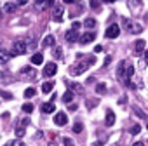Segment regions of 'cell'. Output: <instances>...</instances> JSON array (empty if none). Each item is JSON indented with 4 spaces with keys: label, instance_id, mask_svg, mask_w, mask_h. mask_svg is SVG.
Instances as JSON below:
<instances>
[{
    "label": "cell",
    "instance_id": "c3c4849f",
    "mask_svg": "<svg viewBox=\"0 0 148 146\" xmlns=\"http://www.w3.org/2000/svg\"><path fill=\"white\" fill-rule=\"evenodd\" d=\"M2 14H4V11H2V9H0V18H2Z\"/></svg>",
    "mask_w": 148,
    "mask_h": 146
},
{
    "label": "cell",
    "instance_id": "f6af8a7d",
    "mask_svg": "<svg viewBox=\"0 0 148 146\" xmlns=\"http://www.w3.org/2000/svg\"><path fill=\"white\" fill-rule=\"evenodd\" d=\"M99 2H106V4H112V2H115V0H99Z\"/></svg>",
    "mask_w": 148,
    "mask_h": 146
},
{
    "label": "cell",
    "instance_id": "44dd1931",
    "mask_svg": "<svg viewBox=\"0 0 148 146\" xmlns=\"http://www.w3.org/2000/svg\"><path fill=\"white\" fill-rule=\"evenodd\" d=\"M106 92V84H98L96 85V94H105Z\"/></svg>",
    "mask_w": 148,
    "mask_h": 146
},
{
    "label": "cell",
    "instance_id": "ab89813d",
    "mask_svg": "<svg viewBox=\"0 0 148 146\" xmlns=\"http://www.w3.org/2000/svg\"><path fill=\"white\" fill-rule=\"evenodd\" d=\"M35 137H37V139L44 137V132H42V130H37V132H35Z\"/></svg>",
    "mask_w": 148,
    "mask_h": 146
},
{
    "label": "cell",
    "instance_id": "9a60e30c",
    "mask_svg": "<svg viewBox=\"0 0 148 146\" xmlns=\"http://www.w3.org/2000/svg\"><path fill=\"white\" fill-rule=\"evenodd\" d=\"M82 25H84L86 28H89V30H92V28L96 26V19H94V18H87V19H86V21H84Z\"/></svg>",
    "mask_w": 148,
    "mask_h": 146
},
{
    "label": "cell",
    "instance_id": "f546056e",
    "mask_svg": "<svg viewBox=\"0 0 148 146\" xmlns=\"http://www.w3.org/2000/svg\"><path fill=\"white\" fill-rule=\"evenodd\" d=\"M80 26H82V23H79V21H73V23H71V30H75V31H79Z\"/></svg>",
    "mask_w": 148,
    "mask_h": 146
},
{
    "label": "cell",
    "instance_id": "5bb4252c",
    "mask_svg": "<svg viewBox=\"0 0 148 146\" xmlns=\"http://www.w3.org/2000/svg\"><path fill=\"white\" fill-rule=\"evenodd\" d=\"M42 111L44 113H54L56 111V106H54V103L51 101V103H44V106H42Z\"/></svg>",
    "mask_w": 148,
    "mask_h": 146
},
{
    "label": "cell",
    "instance_id": "7dc6e473",
    "mask_svg": "<svg viewBox=\"0 0 148 146\" xmlns=\"http://www.w3.org/2000/svg\"><path fill=\"white\" fill-rule=\"evenodd\" d=\"M47 146H56V144H54V143H49V144H47Z\"/></svg>",
    "mask_w": 148,
    "mask_h": 146
},
{
    "label": "cell",
    "instance_id": "8d00e7d4",
    "mask_svg": "<svg viewBox=\"0 0 148 146\" xmlns=\"http://www.w3.org/2000/svg\"><path fill=\"white\" fill-rule=\"evenodd\" d=\"M26 4H28V0H18V4H16V5L21 7V5H26Z\"/></svg>",
    "mask_w": 148,
    "mask_h": 146
},
{
    "label": "cell",
    "instance_id": "74e56055",
    "mask_svg": "<svg viewBox=\"0 0 148 146\" xmlns=\"http://www.w3.org/2000/svg\"><path fill=\"white\" fill-rule=\"evenodd\" d=\"M44 2H45V9H49V7L54 4V0H44Z\"/></svg>",
    "mask_w": 148,
    "mask_h": 146
},
{
    "label": "cell",
    "instance_id": "4fadbf2b",
    "mask_svg": "<svg viewBox=\"0 0 148 146\" xmlns=\"http://www.w3.org/2000/svg\"><path fill=\"white\" fill-rule=\"evenodd\" d=\"M44 63V56H42V52H37V54H33L32 56V64H42Z\"/></svg>",
    "mask_w": 148,
    "mask_h": 146
},
{
    "label": "cell",
    "instance_id": "d4e9b609",
    "mask_svg": "<svg viewBox=\"0 0 148 146\" xmlns=\"http://www.w3.org/2000/svg\"><path fill=\"white\" fill-rule=\"evenodd\" d=\"M82 129H84V125H82L80 122H77L75 125H73V132H77V134H80V132H82Z\"/></svg>",
    "mask_w": 148,
    "mask_h": 146
},
{
    "label": "cell",
    "instance_id": "6da1fadb",
    "mask_svg": "<svg viewBox=\"0 0 148 146\" xmlns=\"http://www.w3.org/2000/svg\"><path fill=\"white\" fill-rule=\"evenodd\" d=\"M26 44L23 42V40H16L14 44H12V50H11V56H21V54H25L26 52Z\"/></svg>",
    "mask_w": 148,
    "mask_h": 146
},
{
    "label": "cell",
    "instance_id": "e0dca14e",
    "mask_svg": "<svg viewBox=\"0 0 148 146\" xmlns=\"http://www.w3.org/2000/svg\"><path fill=\"white\" fill-rule=\"evenodd\" d=\"M52 89H54V84H52V82H45V84L42 85V92H44V94H49Z\"/></svg>",
    "mask_w": 148,
    "mask_h": 146
},
{
    "label": "cell",
    "instance_id": "4316f807",
    "mask_svg": "<svg viewBox=\"0 0 148 146\" xmlns=\"http://www.w3.org/2000/svg\"><path fill=\"white\" fill-rule=\"evenodd\" d=\"M125 75H127V78H129V80L132 78V75H134V68H132V66H127V71H125Z\"/></svg>",
    "mask_w": 148,
    "mask_h": 146
},
{
    "label": "cell",
    "instance_id": "ba28073f",
    "mask_svg": "<svg viewBox=\"0 0 148 146\" xmlns=\"http://www.w3.org/2000/svg\"><path fill=\"white\" fill-rule=\"evenodd\" d=\"M64 38H66L70 44L77 42V40H79V31H75V30H68V31H66V35H64Z\"/></svg>",
    "mask_w": 148,
    "mask_h": 146
},
{
    "label": "cell",
    "instance_id": "cb8c5ba5",
    "mask_svg": "<svg viewBox=\"0 0 148 146\" xmlns=\"http://www.w3.org/2000/svg\"><path fill=\"white\" fill-rule=\"evenodd\" d=\"M23 111H25V113H32V111H33V104H32V103H25V104H23Z\"/></svg>",
    "mask_w": 148,
    "mask_h": 146
},
{
    "label": "cell",
    "instance_id": "5b68a950",
    "mask_svg": "<svg viewBox=\"0 0 148 146\" xmlns=\"http://www.w3.org/2000/svg\"><path fill=\"white\" fill-rule=\"evenodd\" d=\"M87 68H89V64H87V63H80V64H75L70 71H71V75H82V73H84Z\"/></svg>",
    "mask_w": 148,
    "mask_h": 146
},
{
    "label": "cell",
    "instance_id": "484cf974",
    "mask_svg": "<svg viewBox=\"0 0 148 146\" xmlns=\"http://www.w3.org/2000/svg\"><path fill=\"white\" fill-rule=\"evenodd\" d=\"M122 23H124V26H125V30H129V31L132 30V23H131V21H129L127 18H124V19H122Z\"/></svg>",
    "mask_w": 148,
    "mask_h": 146
},
{
    "label": "cell",
    "instance_id": "7bdbcfd3",
    "mask_svg": "<svg viewBox=\"0 0 148 146\" xmlns=\"http://www.w3.org/2000/svg\"><path fill=\"white\" fill-rule=\"evenodd\" d=\"M56 57H61V49H56Z\"/></svg>",
    "mask_w": 148,
    "mask_h": 146
},
{
    "label": "cell",
    "instance_id": "30bf717a",
    "mask_svg": "<svg viewBox=\"0 0 148 146\" xmlns=\"http://www.w3.org/2000/svg\"><path fill=\"white\" fill-rule=\"evenodd\" d=\"M105 123H106V127H112V125L115 123V113H113L112 110H106V118H105Z\"/></svg>",
    "mask_w": 148,
    "mask_h": 146
},
{
    "label": "cell",
    "instance_id": "f1b7e54d",
    "mask_svg": "<svg viewBox=\"0 0 148 146\" xmlns=\"http://www.w3.org/2000/svg\"><path fill=\"white\" fill-rule=\"evenodd\" d=\"M139 130H141V127L136 123V125H132V127H131V130H129V132H131V134H139Z\"/></svg>",
    "mask_w": 148,
    "mask_h": 146
},
{
    "label": "cell",
    "instance_id": "ac0fdd59",
    "mask_svg": "<svg viewBox=\"0 0 148 146\" xmlns=\"http://www.w3.org/2000/svg\"><path fill=\"white\" fill-rule=\"evenodd\" d=\"M33 7H35V11H45V2L44 0H37L33 4Z\"/></svg>",
    "mask_w": 148,
    "mask_h": 146
},
{
    "label": "cell",
    "instance_id": "60d3db41",
    "mask_svg": "<svg viewBox=\"0 0 148 146\" xmlns=\"http://www.w3.org/2000/svg\"><path fill=\"white\" fill-rule=\"evenodd\" d=\"M110 63H112V57H110V56H106V57H105V66H106V64H110Z\"/></svg>",
    "mask_w": 148,
    "mask_h": 146
},
{
    "label": "cell",
    "instance_id": "7c38bea8",
    "mask_svg": "<svg viewBox=\"0 0 148 146\" xmlns=\"http://www.w3.org/2000/svg\"><path fill=\"white\" fill-rule=\"evenodd\" d=\"M54 44H56L54 35H47V37L42 40V47H51V45H54Z\"/></svg>",
    "mask_w": 148,
    "mask_h": 146
},
{
    "label": "cell",
    "instance_id": "bcb514c9",
    "mask_svg": "<svg viewBox=\"0 0 148 146\" xmlns=\"http://www.w3.org/2000/svg\"><path fill=\"white\" fill-rule=\"evenodd\" d=\"M63 2H64V4H73L75 0H63Z\"/></svg>",
    "mask_w": 148,
    "mask_h": 146
},
{
    "label": "cell",
    "instance_id": "d6a6232c",
    "mask_svg": "<svg viewBox=\"0 0 148 146\" xmlns=\"http://www.w3.org/2000/svg\"><path fill=\"white\" fill-rule=\"evenodd\" d=\"M70 87H71V91H82L80 84H70Z\"/></svg>",
    "mask_w": 148,
    "mask_h": 146
},
{
    "label": "cell",
    "instance_id": "2e32d148",
    "mask_svg": "<svg viewBox=\"0 0 148 146\" xmlns=\"http://www.w3.org/2000/svg\"><path fill=\"white\" fill-rule=\"evenodd\" d=\"M73 101V91H66L64 94H63V103H71Z\"/></svg>",
    "mask_w": 148,
    "mask_h": 146
},
{
    "label": "cell",
    "instance_id": "3957f363",
    "mask_svg": "<svg viewBox=\"0 0 148 146\" xmlns=\"http://www.w3.org/2000/svg\"><path fill=\"white\" fill-rule=\"evenodd\" d=\"M56 71H58V66H56V63H47L45 66H44V77H54L56 75Z\"/></svg>",
    "mask_w": 148,
    "mask_h": 146
},
{
    "label": "cell",
    "instance_id": "52a82bcc",
    "mask_svg": "<svg viewBox=\"0 0 148 146\" xmlns=\"http://www.w3.org/2000/svg\"><path fill=\"white\" fill-rule=\"evenodd\" d=\"M96 38V35H94V31H87V33H84L82 37H80V44H84V45H87V44H91L92 40Z\"/></svg>",
    "mask_w": 148,
    "mask_h": 146
},
{
    "label": "cell",
    "instance_id": "83f0119b",
    "mask_svg": "<svg viewBox=\"0 0 148 146\" xmlns=\"http://www.w3.org/2000/svg\"><path fill=\"white\" fill-rule=\"evenodd\" d=\"M124 70H125V68H124V61H122V63L119 64V70H117V75H119V77H124Z\"/></svg>",
    "mask_w": 148,
    "mask_h": 146
},
{
    "label": "cell",
    "instance_id": "d590c367",
    "mask_svg": "<svg viewBox=\"0 0 148 146\" xmlns=\"http://www.w3.org/2000/svg\"><path fill=\"white\" fill-rule=\"evenodd\" d=\"M19 123H21L23 127H26V125L30 123V118H21V120H19Z\"/></svg>",
    "mask_w": 148,
    "mask_h": 146
},
{
    "label": "cell",
    "instance_id": "d6986e66",
    "mask_svg": "<svg viewBox=\"0 0 148 146\" xmlns=\"http://www.w3.org/2000/svg\"><path fill=\"white\" fill-rule=\"evenodd\" d=\"M9 57H11V54H9V52H5L4 49L0 50V63H7V61H9Z\"/></svg>",
    "mask_w": 148,
    "mask_h": 146
},
{
    "label": "cell",
    "instance_id": "7402d4cb",
    "mask_svg": "<svg viewBox=\"0 0 148 146\" xmlns=\"http://www.w3.org/2000/svg\"><path fill=\"white\" fill-rule=\"evenodd\" d=\"M35 94H37V91H35L33 87H28V89L25 91V98H28V99H30V98H33Z\"/></svg>",
    "mask_w": 148,
    "mask_h": 146
},
{
    "label": "cell",
    "instance_id": "e575fe53",
    "mask_svg": "<svg viewBox=\"0 0 148 146\" xmlns=\"http://www.w3.org/2000/svg\"><path fill=\"white\" fill-rule=\"evenodd\" d=\"M2 94V99H12V94L11 92H0Z\"/></svg>",
    "mask_w": 148,
    "mask_h": 146
},
{
    "label": "cell",
    "instance_id": "9c48e42d",
    "mask_svg": "<svg viewBox=\"0 0 148 146\" xmlns=\"http://www.w3.org/2000/svg\"><path fill=\"white\" fill-rule=\"evenodd\" d=\"M145 47H146V42L143 38H138L136 40V45H134V52L136 54H141V52H145Z\"/></svg>",
    "mask_w": 148,
    "mask_h": 146
},
{
    "label": "cell",
    "instance_id": "ffe728a7",
    "mask_svg": "<svg viewBox=\"0 0 148 146\" xmlns=\"http://www.w3.org/2000/svg\"><path fill=\"white\" fill-rule=\"evenodd\" d=\"M25 132H26V130H25V127H23L21 123H18V127H16V136H18L19 139H23V136H25Z\"/></svg>",
    "mask_w": 148,
    "mask_h": 146
},
{
    "label": "cell",
    "instance_id": "1f68e13d",
    "mask_svg": "<svg viewBox=\"0 0 148 146\" xmlns=\"http://www.w3.org/2000/svg\"><path fill=\"white\" fill-rule=\"evenodd\" d=\"M11 146H25V143H23V139H19V137H18L16 141H12V143H11Z\"/></svg>",
    "mask_w": 148,
    "mask_h": 146
},
{
    "label": "cell",
    "instance_id": "681fc988",
    "mask_svg": "<svg viewBox=\"0 0 148 146\" xmlns=\"http://www.w3.org/2000/svg\"><path fill=\"white\" fill-rule=\"evenodd\" d=\"M0 50H2V47H0Z\"/></svg>",
    "mask_w": 148,
    "mask_h": 146
},
{
    "label": "cell",
    "instance_id": "f35d334b",
    "mask_svg": "<svg viewBox=\"0 0 148 146\" xmlns=\"http://www.w3.org/2000/svg\"><path fill=\"white\" fill-rule=\"evenodd\" d=\"M134 111H136V113H138V115H139L141 118H145V113H143V111H141L139 108H134Z\"/></svg>",
    "mask_w": 148,
    "mask_h": 146
},
{
    "label": "cell",
    "instance_id": "f907efd6",
    "mask_svg": "<svg viewBox=\"0 0 148 146\" xmlns=\"http://www.w3.org/2000/svg\"><path fill=\"white\" fill-rule=\"evenodd\" d=\"M5 146H9V144H5Z\"/></svg>",
    "mask_w": 148,
    "mask_h": 146
},
{
    "label": "cell",
    "instance_id": "8fae6325",
    "mask_svg": "<svg viewBox=\"0 0 148 146\" xmlns=\"http://www.w3.org/2000/svg\"><path fill=\"white\" fill-rule=\"evenodd\" d=\"M4 12H7V14H14L16 11H18V5L14 4V2H7L5 5H4V9H2Z\"/></svg>",
    "mask_w": 148,
    "mask_h": 146
},
{
    "label": "cell",
    "instance_id": "4dcf8cb0",
    "mask_svg": "<svg viewBox=\"0 0 148 146\" xmlns=\"http://www.w3.org/2000/svg\"><path fill=\"white\" fill-rule=\"evenodd\" d=\"M99 5H101L99 0H91V7H92V9H96V11H98V9H99Z\"/></svg>",
    "mask_w": 148,
    "mask_h": 146
},
{
    "label": "cell",
    "instance_id": "b9f144b4",
    "mask_svg": "<svg viewBox=\"0 0 148 146\" xmlns=\"http://www.w3.org/2000/svg\"><path fill=\"white\" fill-rule=\"evenodd\" d=\"M101 50H103V47H101V45H96V47H94V52H101Z\"/></svg>",
    "mask_w": 148,
    "mask_h": 146
},
{
    "label": "cell",
    "instance_id": "8992f818",
    "mask_svg": "<svg viewBox=\"0 0 148 146\" xmlns=\"http://www.w3.org/2000/svg\"><path fill=\"white\" fill-rule=\"evenodd\" d=\"M52 19H54L56 23H61V21H63V7H61V5H56V7H54V11H52Z\"/></svg>",
    "mask_w": 148,
    "mask_h": 146
},
{
    "label": "cell",
    "instance_id": "ee69618b",
    "mask_svg": "<svg viewBox=\"0 0 148 146\" xmlns=\"http://www.w3.org/2000/svg\"><path fill=\"white\" fill-rule=\"evenodd\" d=\"M132 146H145V144H143V143H141V141H138V143H134V144H132Z\"/></svg>",
    "mask_w": 148,
    "mask_h": 146
},
{
    "label": "cell",
    "instance_id": "836d02e7",
    "mask_svg": "<svg viewBox=\"0 0 148 146\" xmlns=\"http://www.w3.org/2000/svg\"><path fill=\"white\" fill-rule=\"evenodd\" d=\"M63 144H64V146H73V141H71L70 137H64V139H63Z\"/></svg>",
    "mask_w": 148,
    "mask_h": 146
},
{
    "label": "cell",
    "instance_id": "603a6c76",
    "mask_svg": "<svg viewBox=\"0 0 148 146\" xmlns=\"http://www.w3.org/2000/svg\"><path fill=\"white\" fill-rule=\"evenodd\" d=\"M33 73V68L32 66H25V68H21V75H32Z\"/></svg>",
    "mask_w": 148,
    "mask_h": 146
},
{
    "label": "cell",
    "instance_id": "277c9868",
    "mask_svg": "<svg viewBox=\"0 0 148 146\" xmlns=\"http://www.w3.org/2000/svg\"><path fill=\"white\" fill-rule=\"evenodd\" d=\"M66 122H68V117H66V113H64V111H58V113L54 115V123H56L58 127L66 125Z\"/></svg>",
    "mask_w": 148,
    "mask_h": 146
},
{
    "label": "cell",
    "instance_id": "7a4b0ae2",
    "mask_svg": "<svg viewBox=\"0 0 148 146\" xmlns=\"http://www.w3.org/2000/svg\"><path fill=\"white\" fill-rule=\"evenodd\" d=\"M120 35V26L119 25H110L106 30H105V37L106 38H117Z\"/></svg>",
    "mask_w": 148,
    "mask_h": 146
}]
</instances>
